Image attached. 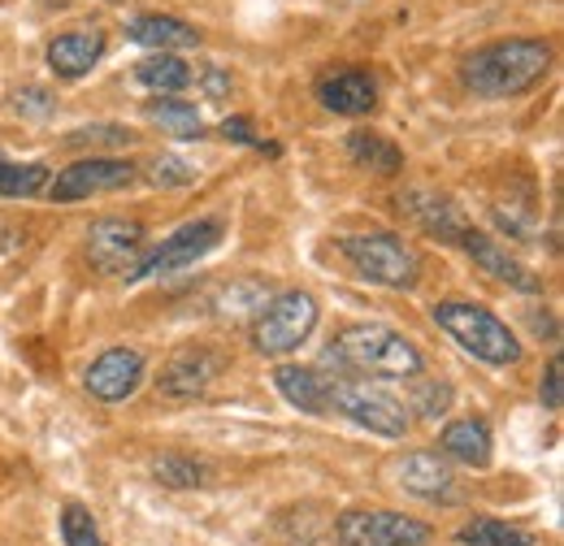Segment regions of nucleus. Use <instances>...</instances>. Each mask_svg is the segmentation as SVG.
Wrapping results in <instances>:
<instances>
[{
  "label": "nucleus",
  "mask_w": 564,
  "mask_h": 546,
  "mask_svg": "<svg viewBox=\"0 0 564 546\" xmlns=\"http://www.w3.org/2000/svg\"><path fill=\"white\" fill-rule=\"evenodd\" d=\"M552 44L547 40H534V35H517V40H495L487 48H478L474 57H465V87L474 96H487V100H508V96H521L530 87H539L552 69Z\"/></svg>",
  "instance_id": "obj_1"
},
{
  "label": "nucleus",
  "mask_w": 564,
  "mask_h": 546,
  "mask_svg": "<svg viewBox=\"0 0 564 546\" xmlns=\"http://www.w3.org/2000/svg\"><path fill=\"white\" fill-rule=\"evenodd\" d=\"M196 78H200V87H205V96H226L230 91V78L221 74L217 66L209 69H196Z\"/></svg>",
  "instance_id": "obj_33"
},
{
  "label": "nucleus",
  "mask_w": 564,
  "mask_h": 546,
  "mask_svg": "<svg viewBox=\"0 0 564 546\" xmlns=\"http://www.w3.org/2000/svg\"><path fill=\"white\" fill-rule=\"evenodd\" d=\"M226 373V356L209 347V342H187V347H178L170 360H165V369H161V391L170 395V400H196V395H205L213 382Z\"/></svg>",
  "instance_id": "obj_11"
},
{
  "label": "nucleus",
  "mask_w": 564,
  "mask_h": 546,
  "mask_svg": "<svg viewBox=\"0 0 564 546\" xmlns=\"http://www.w3.org/2000/svg\"><path fill=\"white\" fill-rule=\"evenodd\" d=\"M221 135L235 139V143H257V148H265V143L257 139V131H252L248 118H226V122H221Z\"/></svg>",
  "instance_id": "obj_32"
},
{
  "label": "nucleus",
  "mask_w": 564,
  "mask_h": 546,
  "mask_svg": "<svg viewBox=\"0 0 564 546\" xmlns=\"http://www.w3.org/2000/svg\"><path fill=\"white\" fill-rule=\"evenodd\" d=\"M330 412L348 416L352 425L378 434V438H404L409 434V408L395 395H387V391H378L369 382L330 378Z\"/></svg>",
  "instance_id": "obj_7"
},
{
  "label": "nucleus",
  "mask_w": 564,
  "mask_h": 546,
  "mask_svg": "<svg viewBox=\"0 0 564 546\" xmlns=\"http://www.w3.org/2000/svg\"><path fill=\"white\" fill-rule=\"evenodd\" d=\"M339 546H425L430 525L387 507H352L335 521Z\"/></svg>",
  "instance_id": "obj_8"
},
{
  "label": "nucleus",
  "mask_w": 564,
  "mask_h": 546,
  "mask_svg": "<svg viewBox=\"0 0 564 546\" xmlns=\"http://www.w3.org/2000/svg\"><path fill=\"white\" fill-rule=\"evenodd\" d=\"M348 152L360 170L369 174H400L404 170V152L378 131H352L348 135Z\"/></svg>",
  "instance_id": "obj_22"
},
{
  "label": "nucleus",
  "mask_w": 564,
  "mask_h": 546,
  "mask_svg": "<svg viewBox=\"0 0 564 546\" xmlns=\"http://www.w3.org/2000/svg\"><path fill=\"white\" fill-rule=\"evenodd\" d=\"M460 248L474 256V265L495 277V282H503V286H512V291H521V295H539L543 291V277H534V273L525 270L503 243H495L491 234H482V230H465V239H460Z\"/></svg>",
  "instance_id": "obj_14"
},
{
  "label": "nucleus",
  "mask_w": 564,
  "mask_h": 546,
  "mask_svg": "<svg viewBox=\"0 0 564 546\" xmlns=\"http://www.w3.org/2000/svg\"><path fill=\"white\" fill-rule=\"evenodd\" d=\"M192 178H196V170L187 161H178V156H156L152 161V183L156 187H187Z\"/></svg>",
  "instance_id": "obj_29"
},
{
  "label": "nucleus",
  "mask_w": 564,
  "mask_h": 546,
  "mask_svg": "<svg viewBox=\"0 0 564 546\" xmlns=\"http://www.w3.org/2000/svg\"><path fill=\"white\" fill-rule=\"evenodd\" d=\"M317 100L339 118H365V113L378 109V83H373L369 69L360 66L335 69V74L317 78Z\"/></svg>",
  "instance_id": "obj_15"
},
{
  "label": "nucleus",
  "mask_w": 564,
  "mask_h": 546,
  "mask_svg": "<svg viewBox=\"0 0 564 546\" xmlns=\"http://www.w3.org/2000/svg\"><path fill=\"white\" fill-rule=\"evenodd\" d=\"M274 386L291 408L308 412V416H326L330 412V378H322L308 364H279L274 369Z\"/></svg>",
  "instance_id": "obj_18"
},
{
  "label": "nucleus",
  "mask_w": 564,
  "mask_h": 546,
  "mask_svg": "<svg viewBox=\"0 0 564 546\" xmlns=\"http://www.w3.org/2000/svg\"><path fill=\"white\" fill-rule=\"evenodd\" d=\"M404 205H409V217L422 226L425 234H434V239H443V243H460L465 230H469V221H465V212L456 208V200H447V196H438V192H413Z\"/></svg>",
  "instance_id": "obj_19"
},
{
  "label": "nucleus",
  "mask_w": 564,
  "mask_h": 546,
  "mask_svg": "<svg viewBox=\"0 0 564 546\" xmlns=\"http://www.w3.org/2000/svg\"><path fill=\"white\" fill-rule=\"evenodd\" d=\"M317 317H322V308L308 291H282L274 299H265V308L257 313L252 347L261 356H291L317 330Z\"/></svg>",
  "instance_id": "obj_5"
},
{
  "label": "nucleus",
  "mask_w": 564,
  "mask_h": 546,
  "mask_svg": "<svg viewBox=\"0 0 564 546\" xmlns=\"http://www.w3.org/2000/svg\"><path fill=\"white\" fill-rule=\"evenodd\" d=\"M344 261L356 270V277L391 291H409L422 282V252L404 243L391 230H369V234H344L339 239Z\"/></svg>",
  "instance_id": "obj_4"
},
{
  "label": "nucleus",
  "mask_w": 564,
  "mask_h": 546,
  "mask_svg": "<svg viewBox=\"0 0 564 546\" xmlns=\"http://www.w3.org/2000/svg\"><path fill=\"white\" fill-rule=\"evenodd\" d=\"M430 317H434V326L443 335H452V339L460 342L474 360H482V364L503 369V364H517L521 360V339L508 330V321H499L491 308H482V304L443 299V304L430 308Z\"/></svg>",
  "instance_id": "obj_3"
},
{
  "label": "nucleus",
  "mask_w": 564,
  "mask_h": 546,
  "mask_svg": "<svg viewBox=\"0 0 564 546\" xmlns=\"http://www.w3.org/2000/svg\"><path fill=\"white\" fill-rule=\"evenodd\" d=\"M48 183H53V170H48L44 161L18 165V161H4V156H0V196L26 200V196H40Z\"/></svg>",
  "instance_id": "obj_24"
},
{
  "label": "nucleus",
  "mask_w": 564,
  "mask_h": 546,
  "mask_svg": "<svg viewBox=\"0 0 564 546\" xmlns=\"http://www.w3.org/2000/svg\"><path fill=\"white\" fill-rule=\"evenodd\" d=\"M135 78H140L148 91H156V96H178L183 87L196 83V69L187 66L178 53H152L148 62L135 66Z\"/></svg>",
  "instance_id": "obj_21"
},
{
  "label": "nucleus",
  "mask_w": 564,
  "mask_h": 546,
  "mask_svg": "<svg viewBox=\"0 0 564 546\" xmlns=\"http://www.w3.org/2000/svg\"><path fill=\"white\" fill-rule=\"evenodd\" d=\"M330 360L339 369H352L365 378H422L425 356L413 339H404L391 326H373V321H356L344 326L330 339Z\"/></svg>",
  "instance_id": "obj_2"
},
{
  "label": "nucleus",
  "mask_w": 564,
  "mask_h": 546,
  "mask_svg": "<svg viewBox=\"0 0 564 546\" xmlns=\"http://www.w3.org/2000/svg\"><path fill=\"white\" fill-rule=\"evenodd\" d=\"M135 183V165L131 161H113V156H87V161H74L70 170H62L53 183H48V196L70 205V200H91V196H109V192H122Z\"/></svg>",
  "instance_id": "obj_9"
},
{
  "label": "nucleus",
  "mask_w": 564,
  "mask_h": 546,
  "mask_svg": "<svg viewBox=\"0 0 564 546\" xmlns=\"http://www.w3.org/2000/svg\"><path fill=\"white\" fill-rule=\"evenodd\" d=\"M221 234H226V226L217 217H196V221L178 226L170 239H161L156 248H143V256L135 261V270L127 273V282H148V277H170V273L192 270L221 243Z\"/></svg>",
  "instance_id": "obj_6"
},
{
  "label": "nucleus",
  "mask_w": 564,
  "mask_h": 546,
  "mask_svg": "<svg viewBox=\"0 0 564 546\" xmlns=\"http://www.w3.org/2000/svg\"><path fill=\"white\" fill-rule=\"evenodd\" d=\"M105 31H96V26H78V31H62L53 44H48V69L57 74V78H83V74H91V66L105 57Z\"/></svg>",
  "instance_id": "obj_16"
},
{
  "label": "nucleus",
  "mask_w": 564,
  "mask_h": 546,
  "mask_svg": "<svg viewBox=\"0 0 564 546\" xmlns=\"http://www.w3.org/2000/svg\"><path fill=\"white\" fill-rule=\"evenodd\" d=\"M400 490L425 503H460V481L443 451H413L400 465Z\"/></svg>",
  "instance_id": "obj_13"
},
{
  "label": "nucleus",
  "mask_w": 564,
  "mask_h": 546,
  "mask_svg": "<svg viewBox=\"0 0 564 546\" xmlns=\"http://www.w3.org/2000/svg\"><path fill=\"white\" fill-rule=\"evenodd\" d=\"M143 369H148V360H143L140 347H109L87 364L83 391L91 400H100V404H122V400H131L140 391Z\"/></svg>",
  "instance_id": "obj_10"
},
{
  "label": "nucleus",
  "mask_w": 564,
  "mask_h": 546,
  "mask_svg": "<svg viewBox=\"0 0 564 546\" xmlns=\"http://www.w3.org/2000/svg\"><path fill=\"white\" fill-rule=\"evenodd\" d=\"M452 404V386L443 382H417L413 386V416H443Z\"/></svg>",
  "instance_id": "obj_28"
},
{
  "label": "nucleus",
  "mask_w": 564,
  "mask_h": 546,
  "mask_svg": "<svg viewBox=\"0 0 564 546\" xmlns=\"http://www.w3.org/2000/svg\"><path fill=\"white\" fill-rule=\"evenodd\" d=\"M127 40L140 48H152V53H178V48H196L200 31L170 13H140L127 22Z\"/></svg>",
  "instance_id": "obj_17"
},
{
  "label": "nucleus",
  "mask_w": 564,
  "mask_h": 546,
  "mask_svg": "<svg viewBox=\"0 0 564 546\" xmlns=\"http://www.w3.org/2000/svg\"><path fill=\"white\" fill-rule=\"evenodd\" d=\"M539 400H543V408H547V412L564 408V360H561V356H552V360H547V373H543Z\"/></svg>",
  "instance_id": "obj_30"
},
{
  "label": "nucleus",
  "mask_w": 564,
  "mask_h": 546,
  "mask_svg": "<svg viewBox=\"0 0 564 546\" xmlns=\"http://www.w3.org/2000/svg\"><path fill=\"white\" fill-rule=\"evenodd\" d=\"M18 113H26V118H48V113H53V96H48L44 87H22V91H18Z\"/></svg>",
  "instance_id": "obj_31"
},
{
  "label": "nucleus",
  "mask_w": 564,
  "mask_h": 546,
  "mask_svg": "<svg viewBox=\"0 0 564 546\" xmlns=\"http://www.w3.org/2000/svg\"><path fill=\"white\" fill-rule=\"evenodd\" d=\"M148 248V230L127 217H100L87 230V256L100 273H131Z\"/></svg>",
  "instance_id": "obj_12"
},
{
  "label": "nucleus",
  "mask_w": 564,
  "mask_h": 546,
  "mask_svg": "<svg viewBox=\"0 0 564 546\" xmlns=\"http://www.w3.org/2000/svg\"><path fill=\"white\" fill-rule=\"evenodd\" d=\"M460 546H534V534H525L508 521H495V516H474L460 529Z\"/></svg>",
  "instance_id": "obj_25"
},
{
  "label": "nucleus",
  "mask_w": 564,
  "mask_h": 546,
  "mask_svg": "<svg viewBox=\"0 0 564 546\" xmlns=\"http://www.w3.org/2000/svg\"><path fill=\"white\" fill-rule=\"evenodd\" d=\"M152 478L161 481V485H170V490H196V485H205V465H196L192 456H183V451H170V456H161L156 465H152Z\"/></svg>",
  "instance_id": "obj_26"
},
{
  "label": "nucleus",
  "mask_w": 564,
  "mask_h": 546,
  "mask_svg": "<svg viewBox=\"0 0 564 546\" xmlns=\"http://www.w3.org/2000/svg\"><path fill=\"white\" fill-rule=\"evenodd\" d=\"M62 538H66V546H105L100 529H96V516L83 503L62 507Z\"/></svg>",
  "instance_id": "obj_27"
},
{
  "label": "nucleus",
  "mask_w": 564,
  "mask_h": 546,
  "mask_svg": "<svg viewBox=\"0 0 564 546\" xmlns=\"http://www.w3.org/2000/svg\"><path fill=\"white\" fill-rule=\"evenodd\" d=\"M143 113H148L161 131H170L174 139H200L205 135V122H200L196 105H187V100H178V96H156L152 105H143Z\"/></svg>",
  "instance_id": "obj_23"
},
{
  "label": "nucleus",
  "mask_w": 564,
  "mask_h": 546,
  "mask_svg": "<svg viewBox=\"0 0 564 546\" xmlns=\"http://www.w3.org/2000/svg\"><path fill=\"white\" fill-rule=\"evenodd\" d=\"M438 447H443L447 460H460V465H469V469H487L495 451L491 429H487V421H478V416L452 421V425L438 434Z\"/></svg>",
  "instance_id": "obj_20"
}]
</instances>
